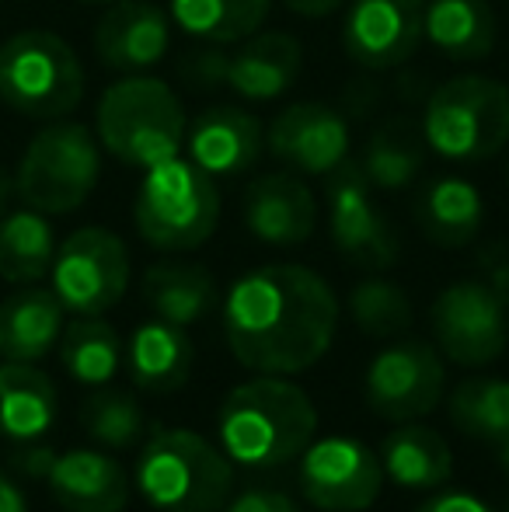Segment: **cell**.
<instances>
[{"label":"cell","instance_id":"17","mask_svg":"<svg viewBox=\"0 0 509 512\" xmlns=\"http://www.w3.org/2000/svg\"><path fill=\"white\" fill-rule=\"evenodd\" d=\"M171 14L150 0H116L95 28V53L109 70L143 74L171 49Z\"/></svg>","mask_w":509,"mask_h":512},{"label":"cell","instance_id":"13","mask_svg":"<svg viewBox=\"0 0 509 512\" xmlns=\"http://www.w3.org/2000/svg\"><path fill=\"white\" fill-rule=\"evenodd\" d=\"M447 391L440 349L429 342H394L377 352L367 366V405L384 422H415L436 411Z\"/></svg>","mask_w":509,"mask_h":512},{"label":"cell","instance_id":"18","mask_svg":"<svg viewBox=\"0 0 509 512\" xmlns=\"http://www.w3.org/2000/svg\"><path fill=\"white\" fill-rule=\"evenodd\" d=\"M185 150L189 161L210 178L245 175L265 150L262 122L238 105L206 108L185 129Z\"/></svg>","mask_w":509,"mask_h":512},{"label":"cell","instance_id":"1","mask_svg":"<svg viewBox=\"0 0 509 512\" xmlns=\"http://www.w3.org/2000/svg\"><path fill=\"white\" fill-rule=\"evenodd\" d=\"M339 328V300L304 265H262L231 286L224 335L252 373L293 377L325 359Z\"/></svg>","mask_w":509,"mask_h":512},{"label":"cell","instance_id":"4","mask_svg":"<svg viewBox=\"0 0 509 512\" xmlns=\"http://www.w3.org/2000/svg\"><path fill=\"white\" fill-rule=\"evenodd\" d=\"M136 488L161 512H224L234 467L224 450L192 429H161L136 460Z\"/></svg>","mask_w":509,"mask_h":512},{"label":"cell","instance_id":"6","mask_svg":"<svg viewBox=\"0 0 509 512\" xmlns=\"http://www.w3.org/2000/svg\"><path fill=\"white\" fill-rule=\"evenodd\" d=\"M102 178V143L81 122L56 119L28 140L14 171V196L46 216L74 213Z\"/></svg>","mask_w":509,"mask_h":512},{"label":"cell","instance_id":"8","mask_svg":"<svg viewBox=\"0 0 509 512\" xmlns=\"http://www.w3.org/2000/svg\"><path fill=\"white\" fill-rule=\"evenodd\" d=\"M422 140L457 164L496 157L509 143V84L482 74L440 84L426 102Z\"/></svg>","mask_w":509,"mask_h":512},{"label":"cell","instance_id":"36","mask_svg":"<svg viewBox=\"0 0 509 512\" xmlns=\"http://www.w3.org/2000/svg\"><path fill=\"white\" fill-rule=\"evenodd\" d=\"M224 512H300V509L290 495L272 492V488H252V492L234 495Z\"/></svg>","mask_w":509,"mask_h":512},{"label":"cell","instance_id":"15","mask_svg":"<svg viewBox=\"0 0 509 512\" xmlns=\"http://www.w3.org/2000/svg\"><path fill=\"white\" fill-rule=\"evenodd\" d=\"M426 0H353L342 21V49L367 70H394L419 49Z\"/></svg>","mask_w":509,"mask_h":512},{"label":"cell","instance_id":"32","mask_svg":"<svg viewBox=\"0 0 509 512\" xmlns=\"http://www.w3.org/2000/svg\"><path fill=\"white\" fill-rule=\"evenodd\" d=\"M422 136L408 133L405 126H384L374 133L367 154H363V171L370 185L384 192L405 189L422 171Z\"/></svg>","mask_w":509,"mask_h":512},{"label":"cell","instance_id":"22","mask_svg":"<svg viewBox=\"0 0 509 512\" xmlns=\"http://www.w3.org/2000/svg\"><path fill=\"white\" fill-rule=\"evenodd\" d=\"M126 359L136 387L150 394H171L182 391L192 373V342L182 324L154 317V321L136 324Z\"/></svg>","mask_w":509,"mask_h":512},{"label":"cell","instance_id":"3","mask_svg":"<svg viewBox=\"0 0 509 512\" xmlns=\"http://www.w3.org/2000/svg\"><path fill=\"white\" fill-rule=\"evenodd\" d=\"M185 108L178 95L157 77L129 74L105 88L95 112V136L126 168H154L182 154Z\"/></svg>","mask_w":509,"mask_h":512},{"label":"cell","instance_id":"30","mask_svg":"<svg viewBox=\"0 0 509 512\" xmlns=\"http://www.w3.org/2000/svg\"><path fill=\"white\" fill-rule=\"evenodd\" d=\"M60 363L77 384L105 387L123 363V338L102 317H77L60 335Z\"/></svg>","mask_w":509,"mask_h":512},{"label":"cell","instance_id":"11","mask_svg":"<svg viewBox=\"0 0 509 512\" xmlns=\"http://www.w3.org/2000/svg\"><path fill=\"white\" fill-rule=\"evenodd\" d=\"M300 42L286 32H262L192 56V74L213 88H231L245 102H276L300 74Z\"/></svg>","mask_w":509,"mask_h":512},{"label":"cell","instance_id":"20","mask_svg":"<svg viewBox=\"0 0 509 512\" xmlns=\"http://www.w3.org/2000/svg\"><path fill=\"white\" fill-rule=\"evenodd\" d=\"M46 485L67 512H123L129 502V478L123 464L98 450L56 453Z\"/></svg>","mask_w":509,"mask_h":512},{"label":"cell","instance_id":"23","mask_svg":"<svg viewBox=\"0 0 509 512\" xmlns=\"http://www.w3.org/2000/svg\"><path fill=\"white\" fill-rule=\"evenodd\" d=\"M60 394L32 363L0 366V436L11 443H35L56 425Z\"/></svg>","mask_w":509,"mask_h":512},{"label":"cell","instance_id":"41","mask_svg":"<svg viewBox=\"0 0 509 512\" xmlns=\"http://www.w3.org/2000/svg\"><path fill=\"white\" fill-rule=\"evenodd\" d=\"M11 199H14V178L7 175L4 168H0V216L7 213V206H11Z\"/></svg>","mask_w":509,"mask_h":512},{"label":"cell","instance_id":"38","mask_svg":"<svg viewBox=\"0 0 509 512\" xmlns=\"http://www.w3.org/2000/svg\"><path fill=\"white\" fill-rule=\"evenodd\" d=\"M286 11L300 14V18H328L335 14L339 7H346L349 0H283Z\"/></svg>","mask_w":509,"mask_h":512},{"label":"cell","instance_id":"35","mask_svg":"<svg viewBox=\"0 0 509 512\" xmlns=\"http://www.w3.org/2000/svg\"><path fill=\"white\" fill-rule=\"evenodd\" d=\"M11 471L21 474V478H32V481H46L49 471H53L56 464V453L49 450V446L42 443H21L18 450L11 453Z\"/></svg>","mask_w":509,"mask_h":512},{"label":"cell","instance_id":"2","mask_svg":"<svg viewBox=\"0 0 509 512\" xmlns=\"http://www.w3.org/2000/svg\"><path fill=\"white\" fill-rule=\"evenodd\" d=\"M314 432V401L297 384L272 373H258V380L234 387L217 415L220 450L231 464L248 471H272L300 460V453L314 443Z\"/></svg>","mask_w":509,"mask_h":512},{"label":"cell","instance_id":"27","mask_svg":"<svg viewBox=\"0 0 509 512\" xmlns=\"http://www.w3.org/2000/svg\"><path fill=\"white\" fill-rule=\"evenodd\" d=\"M143 300L157 317L189 328L217 304V283L203 265L157 262L143 272Z\"/></svg>","mask_w":509,"mask_h":512},{"label":"cell","instance_id":"25","mask_svg":"<svg viewBox=\"0 0 509 512\" xmlns=\"http://www.w3.org/2000/svg\"><path fill=\"white\" fill-rule=\"evenodd\" d=\"M422 35L454 63H478L496 46V18L485 0H426Z\"/></svg>","mask_w":509,"mask_h":512},{"label":"cell","instance_id":"33","mask_svg":"<svg viewBox=\"0 0 509 512\" xmlns=\"http://www.w3.org/2000/svg\"><path fill=\"white\" fill-rule=\"evenodd\" d=\"M81 429L105 450H126V446H136L143 439L147 415L136 405V398L98 387L81 405Z\"/></svg>","mask_w":509,"mask_h":512},{"label":"cell","instance_id":"19","mask_svg":"<svg viewBox=\"0 0 509 512\" xmlns=\"http://www.w3.org/2000/svg\"><path fill=\"white\" fill-rule=\"evenodd\" d=\"M245 223L258 241L272 244V248H297V244L311 241L314 227H318V203L300 178L272 171L248 185Z\"/></svg>","mask_w":509,"mask_h":512},{"label":"cell","instance_id":"34","mask_svg":"<svg viewBox=\"0 0 509 512\" xmlns=\"http://www.w3.org/2000/svg\"><path fill=\"white\" fill-rule=\"evenodd\" d=\"M349 314H353L356 328L370 338H391L408 331L412 324V304H408L405 290L391 279H363L349 293Z\"/></svg>","mask_w":509,"mask_h":512},{"label":"cell","instance_id":"14","mask_svg":"<svg viewBox=\"0 0 509 512\" xmlns=\"http://www.w3.org/2000/svg\"><path fill=\"white\" fill-rule=\"evenodd\" d=\"M328 230L332 244L360 269H387L398 262V234L374 203V185L360 161H342L328 171Z\"/></svg>","mask_w":509,"mask_h":512},{"label":"cell","instance_id":"39","mask_svg":"<svg viewBox=\"0 0 509 512\" xmlns=\"http://www.w3.org/2000/svg\"><path fill=\"white\" fill-rule=\"evenodd\" d=\"M0 512H28V499L4 471H0Z\"/></svg>","mask_w":509,"mask_h":512},{"label":"cell","instance_id":"40","mask_svg":"<svg viewBox=\"0 0 509 512\" xmlns=\"http://www.w3.org/2000/svg\"><path fill=\"white\" fill-rule=\"evenodd\" d=\"M485 283L503 297V304L509 310V258H496V262H489V279H485Z\"/></svg>","mask_w":509,"mask_h":512},{"label":"cell","instance_id":"26","mask_svg":"<svg viewBox=\"0 0 509 512\" xmlns=\"http://www.w3.org/2000/svg\"><path fill=\"white\" fill-rule=\"evenodd\" d=\"M485 220V199L475 182L443 175L426 185L419 199V227L440 248H464L478 237Z\"/></svg>","mask_w":509,"mask_h":512},{"label":"cell","instance_id":"21","mask_svg":"<svg viewBox=\"0 0 509 512\" xmlns=\"http://www.w3.org/2000/svg\"><path fill=\"white\" fill-rule=\"evenodd\" d=\"M63 328V304L53 290H18L0 304V356L4 363H39L60 345Z\"/></svg>","mask_w":509,"mask_h":512},{"label":"cell","instance_id":"24","mask_svg":"<svg viewBox=\"0 0 509 512\" xmlns=\"http://www.w3.org/2000/svg\"><path fill=\"white\" fill-rule=\"evenodd\" d=\"M381 464L384 478H391L394 485L412 488V492H433L447 485L454 474V453L436 429L401 422L384 436Z\"/></svg>","mask_w":509,"mask_h":512},{"label":"cell","instance_id":"12","mask_svg":"<svg viewBox=\"0 0 509 512\" xmlns=\"http://www.w3.org/2000/svg\"><path fill=\"white\" fill-rule=\"evenodd\" d=\"M384 464L353 436L314 439L300 453V492L321 512H367L381 499Z\"/></svg>","mask_w":509,"mask_h":512},{"label":"cell","instance_id":"9","mask_svg":"<svg viewBox=\"0 0 509 512\" xmlns=\"http://www.w3.org/2000/svg\"><path fill=\"white\" fill-rule=\"evenodd\" d=\"M53 293L77 317H102L126 297L129 251L123 237L105 227H81L56 248Z\"/></svg>","mask_w":509,"mask_h":512},{"label":"cell","instance_id":"44","mask_svg":"<svg viewBox=\"0 0 509 512\" xmlns=\"http://www.w3.org/2000/svg\"><path fill=\"white\" fill-rule=\"evenodd\" d=\"M506 178H509V171H506Z\"/></svg>","mask_w":509,"mask_h":512},{"label":"cell","instance_id":"37","mask_svg":"<svg viewBox=\"0 0 509 512\" xmlns=\"http://www.w3.org/2000/svg\"><path fill=\"white\" fill-rule=\"evenodd\" d=\"M415 512H496V509L468 492H436Z\"/></svg>","mask_w":509,"mask_h":512},{"label":"cell","instance_id":"5","mask_svg":"<svg viewBox=\"0 0 509 512\" xmlns=\"http://www.w3.org/2000/svg\"><path fill=\"white\" fill-rule=\"evenodd\" d=\"M220 220V192L189 157H171L147 168L136 189L133 223L157 251H192L206 244Z\"/></svg>","mask_w":509,"mask_h":512},{"label":"cell","instance_id":"7","mask_svg":"<svg viewBox=\"0 0 509 512\" xmlns=\"http://www.w3.org/2000/svg\"><path fill=\"white\" fill-rule=\"evenodd\" d=\"M84 98V67L67 39L28 28L0 46V102L25 119H63Z\"/></svg>","mask_w":509,"mask_h":512},{"label":"cell","instance_id":"10","mask_svg":"<svg viewBox=\"0 0 509 512\" xmlns=\"http://www.w3.org/2000/svg\"><path fill=\"white\" fill-rule=\"evenodd\" d=\"M436 349L457 366H489L503 356L509 342V310L496 290L482 279H461L436 297L433 310Z\"/></svg>","mask_w":509,"mask_h":512},{"label":"cell","instance_id":"43","mask_svg":"<svg viewBox=\"0 0 509 512\" xmlns=\"http://www.w3.org/2000/svg\"><path fill=\"white\" fill-rule=\"evenodd\" d=\"M81 4H116V0H81Z\"/></svg>","mask_w":509,"mask_h":512},{"label":"cell","instance_id":"31","mask_svg":"<svg viewBox=\"0 0 509 512\" xmlns=\"http://www.w3.org/2000/svg\"><path fill=\"white\" fill-rule=\"evenodd\" d=\"M450 422L471 439H509V380L468 377L450 391Z\"/></svg>","mask_w":509,"mask_h":512},{"label":"cell","instance_id":"42","mask_svg":"<svg viewBox=\"0 0 509 512\" xmlns=\"http://www.w3.org/2000/svg\"><path fill=\"white\" fill-rule=\"evenodd\" d=\"M499 460H503V467L509 471V439H503V443H499Z\"/></svg>","mask_w":509,"mask_h":512},{"label":"cell","instance_id":"16","mask_svg":"<svg viewBox=\"0 0 509 512\" xmlns=\"http://www.w3.org/2000/svg\"><path fill=\"white\" fill-rule=\"evenodd\" d=\"M349 122L321 102H297L265 129V150L297 175H328L349 157Z\"/></svg>","mask_w":509,"mask_h":512},{"label":"cell","instance_id":"29","mask_svg":"<svg viewBox=\"0 0 509 512\" xmlns=\"http://www.w3.org/2000/svg\"><path fill=\"white\" fill-rule=\"evenodd\" d=\"M56 258L53 223L39 209H14L0 216V279L32 286L49 276Z\"/></svg>","mask_w":509,"mask_h":512},{"label":"cell","instance_id":"28","mask_svg":"<svg viewBox=\"0 0 509 512\" xmlns=\"http://www.w3.org/2000/svg\"><path fill=\"white\" fill-rule=\"evenodd\" d=\"M272 11V0H168L171 25L210 46H234L255 35Z\"/></svg>","mask_w":509,"mask_h":512}]
</instances>
